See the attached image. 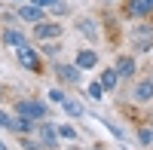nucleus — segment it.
<instances>
[{
    "instance_id": "nucleus-10",
    "label": "nucleus",
    "mask_w": 153,
    "mask_h": 150,
    "mask_svg": "<svg viewBox=\"0 0 153 150\" xmlns=\"http://www.w3.org/2000/svg\"><path fill=\"white\" fill-rule=\"evenodd\" d=\"M132 98L135 101H153V80H141V83H135V89H132Z\"/></svg>"
},
{
    "instance_id": "nucleus-9",
    "label": "nucleus",
    "mask_w": 153,
    "mask_h": 150,
    "mask_svg": "<svg viewBox=\"0 0 153 150\" xmlns=\"http://www.w3.org/2000/svg\"><path fill=\"white\" fill-rule=\"evenodd\" d=\"M76 31H80L89 43H95L98 40V28H95V19H89V16H83V19H76Z\"/></svg>"
},
{
    "instance_id": "nucleus-2",
    "label": "nucleus",
    "mask_w": 153,
    "mask_h": 150,
    "mask_svg": "<svg viewBox=\"0 0 153 150\" xmlns=\"http://www.w3.org/2000/svg\"><path fill=\"white\" fill-rule=\"evenodd\" d=\"M132 49H138V52H150L153 49V25L132 28Z\"/></svg>"
},
{
    "instance_id": "nucleus-14",
    "label": "nucleus",
    "mask_w": 153,
    "mask_h": 150,
    "mask_svg": "<svg viewBox=\"0 0 153 150\" xmlns=\"http://www.w3.org/2000/svg\"><path fill=\"white\" fill-rule=\"evenodd\" d=\"M12 132H16L19 138H22V135H37V123H34V120H28V117H19V114H16Z\"/></svg>"
},
{
    "instance_id": "nucleus-6",
    "label": "nucleus",
    "mask_w": 153,
    "mask_h": 150,
    "mask_svg": "<svg viewBox=\"0 0 153 150\" xmlns=\"http://www.w3.org/2000/svg\"><path fill=\"white\" fill-rule=\"evenodd\" d=\"M52 37H61V25L58 22H40V25H34V40H52Z\"/></svg>"
},
{
    "instance_id": "nucleus-21",
    "label": "nucleus",
    "mask_w": 153,
    "mask_h": 150,
    "mask_svg": "<svg viewBox=\"0 0 153 150\" xmlns=\"http://www.w3.org/2000/svg\"><path fill=\"white\" fill-rule=\"evenodd\" d=\"M55 129H58V138H68V141H74V138H76V132H74L71 126H55Z\"/></svg>"
},
{
    "instance_id": "nucleus-15",
    "label": "nucleus",
    "mask_w": 153,
    "mask_h": 150,
    "mask_svg": "<svg viewBox=\"0 0 153 150\" xmlns=\"http://www.w3.org/2000/svg\"><path fill=\"white\" fill-rule=\"evenodd\" d=\"M61 107H65V114H68V117H83V114H86L83 104L76 101V98H65V101H61Z\"/></svg>"
},
{
    "instance_id": "nucleus-5",
    "label": "nucleus",
    "mask_w": 153,
    "mask_h": 150,
    "mask_svg": "<svg viewBox=\"0 0 153 150\" xmlns=\"http://www.w3.org/2000/svg\"><path fill=\"white\" fill-rule=\"evenodd\" d=\"M37 141H40L46 150H52V147L58 144V129L52 126V123H46V120L37 123Z\"/></svg>"
},
{
    "instance_id": "nucleus-11",
    "label": "nucleus",
    "mask_w": 153,
    "mask_h": 150,
    "mask_svg": "<svg viewBox=\"0 0 153 150\" xmlns=\"http://www.w3.org/2000/svg\"><path fill=\"white\" fill-rule=\"evenodd\" d=\"M80 71H92L95 65H98V55H95V49H80L76 52V61H74Z\"/></svg>"
},
{
    "instance_id": "nucleus-22",
    "label": "nucleus",
    "mask_w": 153,
    "mask_h": 150,
    "mask_svg": "<svg viewBox=\"0 0 153 150\" xmlns=\"http://www.w3.org/2000/svg\"><path fill=\"white\" fill-rule=\"evenodd\" d=\"M138 138H141L144 147H150V144H153V129H141V132H138Z\"/></svg>"
},
{
    "instance_id": "nucleus-24",
    "label": "nucleus",
    "mask_w": 153,
    "mask_h": 150,
    "mask_svg": "<svg viewBox=\"0 0 153 150\" xmlns=\"http://www.w3.org/2000/svg\"><path fill=\"white\" fill-rule=\"evenodd\" d=\"M31 3L43 6V9H55V6H61V0H31Z\"/></svg>"
},
{
    "instance_id": "nucleus-23",
    "label": "nucleus",
    "mask_w": 153,
    "mask_h": 150,
    "mask_svg": "<svg viewBox=\"0 0 153 150\" xmlns=\"http://www.w3.org/2000/svg\"><path fill=\"white\" fill-rule=\"evenodd\" d=\"M58 52H61V46H58V43H46V46H43V55H49V58H55Z\"/></svg>"
},
{
    "instance_id": "nucleus-7",
    "label": "nucleus",
    "mask_w": 153,
    "mask_h": 150,
    "mask_svg": "<svg viewBox=\"0 0 153 150\" xmlns=\"http://www.w3.org/2000/svg\"><path fill=\"white\" fill-rule=\"evenodd\" d=\"M55 74H58V80L68 83V86H76V83H80V68H76V65H61V61H58V65H55Z\"/></svg>"
},
{
    "instance_id": "nucleus-3",
    "label": "nucleus",
    "mask_w": 153,
    "mask_h": 150,
    "mask_svg": "<svg viewBox=\"0 0 153 150\" xmlns=\"http://www.w3.org/2000/svg\"><path fill=\"white\" fill-rule=\"evenodd\" d=\"M16 58H19V65H22L25 71H31V74H37V71H40V52H37L31 43L19 46V49H16Z\"/></svg>"
},
{
    "instance_id": "nucleus-25",
    "label": "nucleus",
    "mask_w": 153,
    "mask_h": 150,
    "mask_svg": "<svg viewBox=\"0 0 153 150\" xmlns=\"http://www.w3.org/2000/svg\"><path fill=\"white\" fill-rule=\"evenodd\" d=\"M9 3H16V6H22V3H31V0H9Z\"/></svg>"
},
{
    "instance_id": "nucleus-26",
    "label": "nucleus",
    "mask_w": 153,
    "mask_h": 150,
    "mask_svg": "<svg viewBox=\"0 0 153 150\" xmlns=\"http://www.w3.org/2000/svg\"><path fill=\"white\" fill-rule=\"evenodd\" d=\"M0 150H6V144H3V141H0Z\"/></svg>"
},
{
    "instance_id": "nucleus-18",
    "label": "nucleus",
    "mask_w": 153,
    "mask_h": 150,
    "mask_svg": "<svg viewBox=\"0 0 153 150\" xmlns=\"http://www.w3.org/2000/svg\"><path fill=\"white\" fill-rule=\"evenodd\" d=\"M12 123H16V117H12V114H6V110H0V129L12 132Z\"/></svg>"
},
{
    "instance_id": "nucleus-17",
    "label": "nucleus",
    "mask_w": 153,
    "mask_h": 150,
    "mask_svg": "<svg viewBox=\"0 0 153 150\" xmlns=\"http://www.w3.org/2000/svg\"><path fill=\"white\" fill-rule=\"evenodd\" d=\"M22 150H46V147L37 141V135H22Z\"/></svg>"
},
{
    "instance_id": "nucleus-1",
    "label": "nucleus",
    "mask_w": 153,
    "mask_h": 150,
    "mask_svg": "<svg viewBox=\"0 0 153 150\" xmlns=\"http://www.w3.org/2000/svg\"><path fill=\"white\" fill-rule=\"evenodd\" d=\"M16 114L28 117L34 123H43L49 117V107H46V101H40V98H19V101H16Z\"/></svg>"
},
{
    "instance_id": "nucleus-16",
    "label": "nucleus",
    "mask_w": 153,
    "mask_h": 150,
    "mask_svg": "<svg viewBox=\"0 0 153 150\" xmlns=\"http://www.w3.org/2000/svg\"><path fill=\"white\" fill-rule=\"evenodd\" d=\"M117 80H120V74H117V68H107L104 74H101V86L110 92V89H117Z\"/></svg>"
},
{
    "instance_id": "nucleus-27",
    "label": "nucleus",
    "mask_w": 153,
    "mask_h": 150,
    "mask_svg": "<svg viewBox=\"0 0 153 150\" xmlns=\"http://www.w3.org/2000/svg\"><path fill=\"white\" fill-rule=\"evenodd\" d=\"M0 95H3V86H0Z\"/></svg>"
},
{
    "instance_id": "nucleus-13",
    "label": "nucleus",
    "mask_w": 153,
    "mask_h": 150,
    "mask_svg": "<svg viewBox=\"0 0 153 150\" xmlns=\"http://www.w3.org/2000/svg\"><path fill=\"white\" fill-rule=\"evenodd\" d=\"M3 43H6V46H12V49H19V46L31 43V40H28V34H22L19 28H6V31H3Z\"/></svg>"
},
{
    "instance_id": "nucleus-8",
    "label": "nucleus",
    "mask_w": 153,
    "mask_h": 150,
    "mask_svg": "<svg viewBox=\"0 0 153 150\" xmlns=\"http://www.w3.org/2000/svg\"><path fill=\"white\" fill-rule=\"evenodd\" d=\"M126 12L135 16V19H144V16L153 12V0H129V3H126Z\"/></svg>"
},
{
    "instance_id": "nucleus-12",
    "label": "nucleus",
    "mask_w": 153,
    "mask_h": 150,
    "mask_svg": "<svg viewBox=\"0 0 153 150\" xmlns=\"http://www.w3.org/2000/svg\"><path fill=\"white\" fill-rule=\"evenodd\" d=\"M135 71H138V65H135V58H132V55H120V58H117V74H120V77L132 80V77H135Z\"/></svg>"
},
{
    "instance_id": "nucleus-19",
    "label": "nucleus",
    "mask_w": 153,
    "mask_h": 150,
    "mask_svg": "<svg viewBox=\"0 0 153 150\" xmlns=\"http://www.w3.org/2000/svg\"><path fill=\"white\" fill-rule=\"evenodd\" d=\"M101 95H104V86H101V83H89V98L101 101Z\"/></svg>"
},
{
    "instance_id": "nucleus-20",
    "label": "nucleus",
    "mask_w": 153,
    "mask_h": 150,
    "mask_svg": "<svg viewBox=\"0 0 153 150\" xmlns=\"http://www.w3.org/2000/svg\"><path fill=\"white\" fill-rule=\"evenodd\" d=\"M65 89H49V101H52V104H61V101H65Z\"/></svg>"
},
{
    "instance_id": "nucleus-4",
    "label": "nucleus",
    "mask_w": 153,
    "mask_h": 150,
    "mask_svg": "<svg viewBox=\"0 0 153 150\" xmlns=\"http://www.w3.org/2000/svg\"><path fill=\"white\" fill-rule=\"evenodd\" d=\"M16 16H19V22L40 25V22H46V9H43V6H37V3H22V6L16 9Z\"/></svg>"
}]
</instances>
